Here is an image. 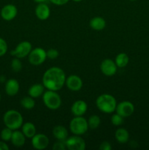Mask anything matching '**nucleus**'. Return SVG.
<instances>
[{
	"label": "nucleus",
	"mask_w": 149,
	"mask_h": 150,
	"mask_svg": "<svg viewBox=\"0 0 149 150\" xmlns=\"http://www.w3.org/2000/svg\"><path fill=\"white\" fill-rule=\"evenodd\" d=\"M66 75L64 70L58 67L48 68L42 76V84L48 90L57 91L62 89L65 84Z\"/></svg>",
	"instance_id": "nucleus-1"
},
{
	"label": "nucleus",
	"mask_w": 149,
	"mask_h": 150,
	"mask_svg": "<svg viewBox=\"0 0 149 150\" xmlns=\"http://www.w3.org/2000/svg\"><path fill=\"white\" fill-rule=\"evenodd\" d=\"M96 105L101 112L112 114L115 111L117 101L112 95L110 94H102L96 98Z\"/></svg>",
	"instance_id": "nucleus-2"
},
{
	"label": "nucleus",
	"mask_w": 149,
	"mask_h": 150,
	"mask_svg": "<svg viewBox=\"0 0 149 150\" xmlns=\"http://www.w3.org/2000/svg\"><path fill=\"white\" fill-rule=\"evenodd\" d=\"M3 121L6 127L11 130H18L23 124V118L19 111L10 109L6 111L3 116Z\"/></svg>",
	"instance_id": "nucleus-3"
},
{
	"label": "nucleus",
	"mask_w": 149,
	"mask_h": 150,
	"mask_svg": "<svg viewBox=\"0 0 149 150\" xmlns=\"http://www.w3.org/2000/svg\"><path fill=\"white\" fill-rule=\"evenodd\" d=\"M42 101L43 103L48 109L54 111L61 107V98L60 95L56 91L47 90L42 95Z\"/></svg>",
	"instance_id": "nucleus-4"
},
{
	"label": "nucleus",
	"mask_w": 149,
	"mask_h": 150,
	"mask_svg": "<svg viewBox=\"0 0 149 150\" xmlns=\"http://www.w3.org/2000/svg\"><path fill=\"white\" fill-rule=\"evenodd\" d=\"M89 129L88 121L83 117H74L70 122V130L71 133L77 136L84 135Z\"/></svg>",
	"instance_id": "nucleus-5"
},
{
	"label": "nucleus",
	"mask_w": 149,
	"mask_h": 150,
	"mask_svg": "<svg viewBox=\"0 0 149 150\" xmlns=\"http://www.w3.org/2000/svg\"><path fill=\"white\" fill-rule=\"evenodd\" d=\"M29 62L31 64L34 66L43 64L47 59L46 51L42 48H35L31 51L28 56Z\"/></svg>",
	"instance_id": "nucleus-6"
},
{
	"label": "nucleus",
	"mask_w": 149,
	"mask_h": 150,
	"mask_svg": "<svg viewBox=\"0 0 149 150\" xmlns=\"http://www.w3.org/2000/svg\"><path fill=\"white\" fill-rule=\"evenodd\" d=\"M32 50V45L29 41H22L18 44L15 48L10 51V54L19 59H23L28 57Z\"/></svg>",
	"instance_id": "nucleus-7"
},
{
	"label": "nucleus",
	"mask_w": 149,
	"mask_h": 150,
	"mask_svg": "<svg viewBox=\"0 0 149 150\" xmlns=\"http://www.w3.org/2000/svg\"><path fill=\"white\" fill-rule=\"evenodd\" d=\"M67 149L70 150H84L86 149V144L81 136L74 135L66 140Z\"/></svg>",
	"instance_id": "nucleus-8"
},
{
	"label": "nucleus",
	"mask_w": 149,
	"mask_h": 150,
	"mask_svg": "<svg viewBox=\"0 0 149 150\" xmlns=\"http://www.w3.org/2000/svg\"><path fill=\"white\" fill-rule=\"evenodd\" d=\"M115 111L117 114L121 115L124 118L129 117L133 114L134 111V105L130 101L124 100L117 103Z\"/></svg>",
	"instance_id": "nucleus-9"
},
{
	"label": "nucleus",
	"mask_w": 149,
	"mask_h": 150,
	"mask_svg": "<svg viewBox=\"0 0 149 150\" xmlns=\"http://www.w3.org/2000/svg\"><path fill=\"white\" fill-rule=\"evenodd\" d=\"M31 139L32 146L36 149H45L49 145V139L43 133H36Z\"/></svg>",
	"instance_id": "nucleus-10"
},
{
	"label": "nucleus",
	"mask_w": 149,
	"mask_h": 150,
	"mask_svg": "<svg viewBox=\"0 0 149 150\" xmlns=\"http://www.w3.org/2000/svg\"><path fill=\"white\" fill-rule=\"evenodd\" d=\"M117 69L118 67L115 64V62L110 59H105L100 64L101 72L102 74L108 77L114 76L116 73Z\"/></svg>",
	"instance_id": "nucleus-11"
},
{
	"label": "nucleus",
	"mask_w": 149,
	"mask_h": 150,
	"mask_svg": "<svg viewBox=\"0 0 149 150\" xmlns=\"http://www.w3.org/2000/svg\"><path fill=\"white\" fill-rule=\"evenodd\" d=\"M83 81L80 76L77 75H70L66 78L65 85L72 92L80 91L83 87Z\"/></svg>",
	"instance_id": "nucleus-12"
},
{
	"label": "nucleus",
	"mask_w": 149,
	"mask_h": 150,
	"mask_svg": "<svg viewBox=\"0 0 149 150\" xmlns=\"http://www.w3.org/2000/svg\"><path fill=\"white\" fill-rule=\"evenodd\" d=\"M18 14V9L15 5L8 4L4 5L1 10V17L7 21H10L16 17Z\"/></svg>",
	"instance_id": "nucleus-13"
},
{
	"label": "nucleus",
	"mask_w": 149,
	"mask_h": 150,
	"mask_svg": "<svg viewBox=\"0 0 149 150\" xmlns=\"http://www.w3.org/2000/svg\"><path fill=\"white\" fill-rule=\"evenodd\" d=\"M88 109V105L86 101L83 100H78L72 103L71 106V112L74 117L83 116Z\"/></svg>",
	"instance_id": "nucleus-14"
},
{
	"label": "nucleus",
	"mask_w": 149,
	"mask_h": 150,
	"mask_svg": "<svg viewBox=\"0 0 149 150\" xmlns=\"http://www.w3.org/2000/svg\"><path fill=\"white\" fill-rule=\"evenodd\" d=\"M35 15L41 21H45L51 16V10L45 2L39 3L35 7Z\"/></svg>",
	"instance_id": "nucleus-15"
},
{
	"label": "nucleus",
	"mask_w": 149,
	"mask_h": 150,
	"mask_svg": "<svg viewBox=\"0 0 149 150\" xmlns=\"http://www.w3.org/2000/svg\"><path fill=\"white\" fill-rule=\"evenodd\" d=\"M5 92L9 96H15L17 95L20 89V84L18 81L15 79H10L7 80L4 86Z\"/></svg>",
	"instance_id": "nucleus-16"
},
{
	"label": "nucleus",
	"mask_w": 149,
	"mask_h": 150,
	"mask_svg": "<svg viewBox=\"0 0 149 150\" xmlns=\"http://www.w3.org/2000/svg\"><path fill=\"white\" fill-rule=\"evenodd\" d=\"M10 141L13 146H16V147H21L25 144L26 136L22 133V131H20L18 130H13Z\"/></svg>",
	"instance_id": "nucleus-17"
},
{
	"label": "nucleus",
	"mask_w": 149,
	"mask_h": 150,
	"mask_svg": "<svg viewBox=\"0 0 149 150\" xmlns=\"http://www.w3.org/2000/svg\"><path fill=\"white\" fill-rule=\"evenodd\" d=\"M53 136L56 140L66 141L68 138V130L64 126L56 125L53 128Z\"/></svg>",
	"instance_id": "nucleus-18"
},
{
	"label": "nucleus",
	"mask_w": 149,
	"mask_h": 150,
	"mask_svg": "<svg viewBox=\"0 0 149 150\" xmlns=\"http://www.w3.org/2000/svg\"><path fill=\"white\" fill-rule=\"evenodd\" d=\"M89 26L92 29L96 31L103 30L106 26V21L100 16H96L92 18L89 21Z\"/></svg>",
	"instance_id": "nucleus-19"
},
{
	"label": "nucleus",
	"mask_w": 149,
	"mask_h": 150,
	"mask_svg": "<svg viewBox=\"0 0 149 150\" xmlns=\"http://www.w3.org/2000/svg\"><path fill=\"white\" fill-rule=\"evenodd\" d=\"M45 92V86L42 83H34L29 87L28 94L33 98H38Z\"/></svg>",
	"instance_id": "nucleus-20"
},
{
	"label": "nucleus",
	"mask_w": 149,
	"mask_h": 150,
	"mask_svg": "<svg viewBox=\"0 0 149 150\" xmlns=\"http://www.w3.org/2000/svg\"><path fill=\"white\" fill-rule=\"evenodd\" d=\"M21 131L26 136V138L32 139L37 133V129L33 123L28 122L23 123V125L21 126Z\"/></svg>",
	"instance_id": "nucleus-21"
},
{
	"label": "nucleus",
	"mask_w": 149,
	"mask_h": 150,
	"mask_svg": "<svg viewBox=\"0 0 149 150\" xmlns=\"http://www.w3.org/2000/svg\"><path fill=\"white\" fill-rule=\"evenodd\" d=\"M115 138L119 144H126L129 139V133L127 129L119 127L115 130Z\"/></svg>",
	"instance_id": "nucleus-22"
},
{
	"label": "nucleus",
	"mask_w": 149,
	"mask_h": 150,
	"mask_svg": "<svg viewBox=\"0 0 149 150\" xmlns=\"http://www.w3.org/2000/svg\"><path fill=\"white\" fill-rule=\"evenodd\" d=\"M114 62L117 67L119 68H124L128 64L129 62V58L126 53H120L115 57Z\"/></svg>",
	"instance_id": "nucleus-23"
},
{
	"label": "nucleus",
	"mask_w": 149,
	"mask_h": 150,
	"mask_svg": "<svg viewBox=\"0 0 149 150\" xmlns=\"http://www.w3.org/2000/svg\"><path fill=\"white\" fill-rule=\"evenodd\" d=\"M20 105L26 110H32L35 106L34 98L31 96H25L20 100Z\"/></svg>",
	"instance_id": "nucleus-24"
},
{
	"label": "nucleus",
	"mask_w": 149,
	"mask_h": 150,
	"mask_svg": "<svg viewBox=\"0 0 149 150\" xmlns=\"http://www.w3.org/2000/svg\"><path fill=\"white\" fill-rule=\"evenodd\" d=\"M87 121L89 127L91 130H95V129L98 128L101 123L100 117L99 116L96 115V114H93V115L91 116Z\"/></svg>",
	"instance_id": "nucleus-25"
},
{
	"label": "nucleus",
	"mask_w": 149,
	"mask_h": 150,
	"mask_svg": "<svg viewBox=\"0 0 149 150\" xmlns=\"http://www.w3.org/2000/svg\"><path fill=\"white\" fill-rule=\"evenodd\" d=\"M13 130H11L9 127H6L5 128L1 130V133H0V137H1V140L4 141V142H9L10 141L12 137V135H13Z\"/></svg>",
	"instance_id": "nucleus-26"
},
{
	"label": "nucleus",
	"mask_w": 149,
	"mask_h": 150,
	"mask_svg": "<svg viewBox=\"0 0 149 150\" xmlns=\"http://www.w3.org/2000/svg\"><path fill=\"white\" fill-rule=\"evenodd\" d=\"M11 69L15 73H18L22 70V63L20 59L15 58L13 59L11 62Z\"/></svg>",
	"instance_id": "nucleus-27"
},
{
	"label": "nucleus",
	"mask_w": 149,
	"mask_h": 150,
	"mask_svg": "<svg viewBox=\"0 0 149 150\" xmlns=\"http://www.w3.org/2000/svg\"><path fill=\"white\" fill-rule=\"evenodd\" d=\"M124 118L119 115L118 114H112L111 117V123L114 126H120L124 123Z\"/></svg>",
	"instance_id": "nucleus-28"
},
{
	"label": "nucleus",
	"mask_w": 149,
	"mask_h": 150,
	"mask_svg": "<svg viewBox=\"0 0 149 150\" xmlns=\"http://www.w3.org/2000/svg\"><path fill=\"white\" fill-rule=\"evenodd\" d=\"M47 58L50 59H56L58 57L59 53H58V50L55 49V48H50L48 51H46Z\"/></svg>",
	"instance_id": "nucleus-29"
},
{
	"label": "nucleus",
	"mask_w": 149,
	"mask_h": 150,
	"mask_svg": "<svg viewBox=\"0 0 149 150\" xmlns=\"http://www.w3.org/2000/svg\"><path fill=\"white\" fill-rule=\"evenodd\" d=\"M53 150H65L67 149L66 146V141H58L57 140L53 146Z\"/></svg>",
	"instance_id": "nucleus-30"
},
{
	"label": "nucleus",
	"mask_w": 149,
	"mask_h": 150,
	"mask_svg": "<svg viewBox=\"0 0 149 150\" xmlns=\"http://www.w3.org/2000/svg\"><path fill=\"white\" fill-rule=\"evenodd\" d=\"M8 46L4 39L0 38V57H3L7 53Z\"/></svg>",
	"instance_id": "nucleus-31"
},
{
	"label": "nucleus",
	"mask_w": 149,
	"mask_h": 150,
	"mask_svg": "<svg viewBox=\"0 0 149 150\" xmlns=\"http://www.w3.org/2000/svg\"><path fill=\"white\" fill-rule=\"evenodd\" d=\"M112 149V145L110 142L105 141V142H102L99 146V149L100 150H111Z\"/></svg>",
	"instance_id": "nucleus-32"
},
{
	"label": "nucleus",
	"mask_w": 149,
	"mask_h": 150,
	"mask_svg": "<svg viewBox=\"0 0 149 150\" xmlns=\"http://www.w3.org/2000/svg\"><path fill=\"white\" fill-rule=\"evenodd\" d=\"M48 1H51V2L52 3V4H53L54 5L62 6L67 4L69 1V0H48Z\"/></svg>",
	"instance_id": "nucleus-33"
},
{
	"label": "nucleus",
	"mask_w": 149,
	"mask_h": 150,
	"mask_svg": "<svg viewBox=\"0 0 149 150\" xmlns=\"http://www.w3.org/2000/svg\"><path fill=\"white\" fill-rule=\"evenodd\" d=\"M9 146L7 144L5 143V142L2 141V142H0V150H8Z\"/></svg>",
	"instance_id": "nucleus-34"
},
{
	"label": "nucleus",
	"mask_w": 149,
	"mask_h": 150,
	"mask_svg": "<svg viewBox=\"0 0 149 150\" xmlns=\"http://www.w3.org/2000/svg\"><path fill=\"white\" fill-rule=\"evenodd\" d=\"M34 2L37 3V4H39V3H44V2H46L48 0H33Z\"/></svg>",
	"instance_id": "nucleus-35"
},
{
	"label": "nucleus",
	"mask_w": 149,
	"mask_h": 150,
	"mask_svg": "<svg viewBox=\"0 0 149 150\" xmlns=\"http://www.w3.org/2000/svg\"><path fill=\"white\" fill-rule=\"evenodd\" d=\"M4 81H6L5 77H4V76H0V82H1V83H3V82H4Z\"/></svg>",
	"instance_id": "nucleus-36"
},
{
	"label": "nucleus",
	"mask_w": 149,
	"mask_h": 150,
	"mask_svg": "<svg viewBox=\"0 0 149 150\" xmlns=\"http://www.w3.org/2000/svg\"><path fill=\"white\" fill-rule=\"evenodd\" d=\"M73 1H74V2H80V1H83V0H72Z\"/></svg>",
	"instance_id": "nucleus-37"
},
{
	"label": "nucleus",
	"mask_w": 149,
	"mask_h": 150,
	"mask_svg": "<svg viewBox=\"0 0 149 150\" xmlns=\"http://www.w3.org/2000/svg\"><path fill=\"white\" fill-rule=\"evenodd\" d=\"M129 1H137V0H129Z\"/></svg>",
	"instance_id": "nucleus-38"
},
{
	"label": "nucleus",
	"mask_w": 149,
	"mask_h": 150,
	"mask_svg": "<svg viewBox=\"0 0 149 150\" xmlns=\"http://www.w3.org/2000/svg\"><path fill=\"white\" fill-rule=\"evenodd\" d=\"M0 101H1V94H0Z\"/></svg>",
	"instance_id": "nucleus-39"
}]
</instances>
